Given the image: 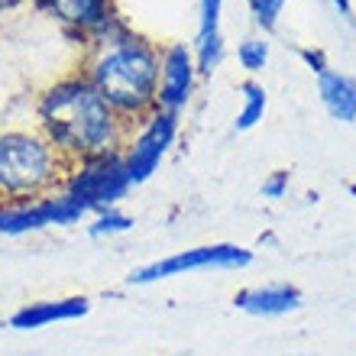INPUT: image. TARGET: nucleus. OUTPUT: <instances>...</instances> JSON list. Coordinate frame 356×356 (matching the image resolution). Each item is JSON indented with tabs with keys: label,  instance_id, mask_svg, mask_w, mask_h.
Returning <instances> with one entry per match:
<instances>
[{
	"label": "nucleus",
	"instance_id": "2eb2a0df",
	"mask_svg": "<svg viewBox=\"0 0 356 356\" xmlns=\"http://www.w3.org/2000/svg\"><path fill=\"white\" fill-rule=\"evenodd\" d=\"M236 58H240V65H243L250 75H259L266 68V62H269V42H266L263 36L243 39L240 49H236Z\"/></svg>",
	"mask_w": 356,
	"mask_h": 356
},
{
	"label": "nucleus",
	"instance_id": "423d86ee",
	"mask_svg": "<svg viewBox=\"0 0 356 356\" xmlns=\"http://www.w3.org/2000/svg\"><path fill=\"white\" fill-rule=\"evenodd\" d=\"M253 263V250L236 243H214V246H195L185 253L165 256L156 263L143 266L130 275L133 285H149L159 279H172V275H185V272H197V269H246Z\"/></svg>",
	"mask_w": 356,
	"mask_h": 356
},
{
	"label": "nucleus",
	"instance_id": "aec40b11",
	"mask_svg": "<svg viewBox=\"0 0 356 356\" xmlns=\"http://www.w3.org/2000/svg\"><path fill=\"white\" fill-rule=\"evenodd\" d=\"M301 58H305V65H308L314 75H321V72H327V68H330L321 49H301Z\"/></svg>",
	"mask_w": 356,
	"mask_h": 356
},
{
	"label": "nucleus",
	"instance_id": "ddd939ff",
	"mask_svg": "<svg viewBox=\"0 0 356 356\" xmlns=\"http://www.w3.org/2000/svg\"><path fill=\"white\" fill-rule=\"evenodd\" d=\"M191 56H195L197 75H214L227 56L224 36L217 33V36H207V39H195V52H191Z\"/></svg>",
	"mask_w": 356,
	"mask_h": 356
},
{
	"label": "nucleus",
	"instance_id": "6e6552de",
	"mask_svg": "<svg viewBox=\"0 0 356 356\" xmlns=\"http://www.w3.org/2000/svg\"><path fill=\"white\" fill-rule=\"evenodd\" d=\"M195 56L185 42H172L162 49V68H159V94H156V111L181 113L191 91H195Z\"/></svg>",
	"mask_w": 356,
	"mask_h": 356
},
{
	"label": "nucleus",
	"instance_id": "a211bd4d",
	"mask_svg": "<svg viewBox=\"0 0 356 356\" xmlns=\"http://www.w3.org/2000/svg\"><path fill=\"white\" fill-rule=\"evenodd\" d=\"M220 10H224V0H201L197 39H207V36H217V33H220Z\"/></svg>",
	"mask_w": 356,
	"mask_h": 356
},
{
	"label": "nucleus",
	"instance_id": "20e7f679",
	"mask_svg": "<svg viewBox=\"0 0 356 356\" xmlns=\"http://www.w3.org/2000/svg\"><path fill=\"white\" fill-rule=\"evenodd\" d=\"M130 175H127V165H123V152H104V156H94V159L75 162L68 165V175L62 181V191H65L75 204H81L88 214H101V211H111L130 195Z\"/></svg>",
	"mask_w": 356,
	"mask_h": 356
},
{
	"label": "nucleus",
	"instance_id": "7ed1b4c3",
	"mask_svg": "<svg viewBox=\"0 0 356 356\" xmlns=\"http://www.w3.org/2000/svg\"><path fill=\"white\" fill-rule=\"evenodd\" d=\"M68 162L39 130L0 133V201H33L56 195Z\"/></svg>",
	"mask_w": 356,
	"mask_h": 356
},
{
	"label": "nucleus",
	"instance_id": "4468645a",
	"mask_svg": "<svg viewBox=\"0 0 356 356\" xmlns=\"http://www.w3.org/2000/svg\"><path fill=\"white\" fill-rule=\"evenodd\" d=\"M240 91H243V111H240L234 127L236 130H253L266 113V91H263V85H256V81H243Z\"/></svg>",
	"mask_w": 356,
	"mask_h": 356
},
{
	"label": "nucleus",
	"instance_id": "39448f33",
	"mask_svg": "<svg viewBox=\"0 0 356 356\" xmlns=\"http://www.w3.org/2000/svg\"><path fill=\"white\" fill-rule=\"evenodd\" d=\"M88 211L75 204L65 191L46 197H33V201H0V234L3 236H23L42 227H72L81 224Z\"/></svg>",
	"mask_w": 356,
	"mask_h": 356
},
{
	"label": "nucleus",
	"instance_id": "f257e3e1",
	"mask_svg": "<svg viewBox=\"0 0 356 356\" xmlns=\"http://www.w3.org/2000/svg\"><path fill=\"white\" fill-rule=\"evenodd\" d=\"M36 123L68 165L104 152H123L127 146V123L81 72L58 78L39 94Z\"/></svg>",
	"mask_w": 356,
	"mask_h": 356
},
{
	"label": "nucleus",
	"instance_id": "9d476101",
	"mask_svg": "<svg viewBox=\"0 0 356 356\" xmlns=\"http://www.w3.org/2000/svg\"><path fill=\"white\" fill-rule=\"evenodd\" d=\"M234 305L246 314H253V318H282V314L301 308V291L289 282H275V285L236 291Z\"/></svg>",
	"mask_w": 356,
	"mask_h": 356
},
{
	"label": "nucleus",
	"instance_id": "f8f14e48",
	"mask_svg": "<svg viewBox=\"0 0 356 356\" xmlns=\"http://www.w3.org/2000/svg\"><path fill=\"white\" fill-rule=\"evenodd\" d=\"M318 94L321 104L327 107V113L340 123H353L356 120V78L343 75V72H321L318 75Z\"/></svg>",
	"mask_w": 356,
	"mask_h": 356
},
{
	"label": "nucleus",
	"instance_id": "9b49d317",
	"mask_svg": "<svg viewBox=\"0 0 356 356\" xmlns=\"http://www.w3.org/2000/svg\"><path fill=\"white\" fill-rule=\"evenodd\" d=\"M88 311H91V301L81 298V295L56 298V301H33V305H23L10 318V327L39 330V327H49V324H58V321H78V318H85Z\"/></svg>",
	"mask_w": 356,
	"mask_h": 356
},
{
	"label": "nucleus",
	"instance_id": "0eeeda50",
	"mask_svg": "<svg viewBox=\"0 0 356 356\" xmlns=\"http://www.w3.org/2000/svg\"><path fill=\"white\" fill-rule=\"evenodd\" d=\"M175 133H178V113L156 111L149 120L143 123V130L133 140H127L123 165H127V175H130L133 185H143L146 178H152V172L159 169L162 156L169 152Z\"/></svg>",
	"mask_w": 356,
	"mask_h": 356
},
{
	"label": "nucleus",
	"instance_id": "6ab92c4d",
	"mask_svg": "<svg viewBox=\"0 0 356 356\" xmlns=\"http://www.w3.org/2000/svg\"><path fill=\"white\" fill-rule=\"evenodd\" d=\"M289 181H291V175L285 169H282V172H272V175L263 181V197H272V201H275V197H285V191H289Z\"/></svg>",
	"mask_w": 356,
	"mask_h": 356
},
{
	"label": "nucleus",
	"instance_id": "412c9836",
	"mask_svg": "<svg viewBox=\"0 0 356 356\" xmlns=\"http://www.w3.org/2000/svg\"><path fill=\"white\" fill-rule=\"evenodd\" d=\"M330 3H334L343 17H353V3H350V0H330Z\"/></svg>",
	"mask_w": 356,
	"mask_h": 356
},
{
	"label": "nucleus",
	"instance_id": "4be33fe9",
	"mask_svg": "<svg viewBox=\"0 0 356 356\" xmlns=\"http://www.w3.org/2000/svg\"><path fill=\"white\" fill-rule=\"evenodd\" d=\"M29 3H33V7H39V10H49L56 0H29Z\"/></svg>",
	"mask_w": 356,
	"mask_h": 356
},
{
	"label": "nucleus",
	"instance_id": "f03ea898",
	"mask_svg": "<svg viewBox=\"0 0 356 356\" xmlns=\"http://www.w3.org/2000/svg\"><path fill=\"white\" fill-rule=\"evenodd\" d=\"M159 68L162 49L143 33H136L123 46L88 52L85 65L78 72L97 88V94L111 104V111L130 127V123H146L156 113Z\"/></svg>",
	"mask_w": 356,
	"mask_h": 356
},
{
	"label": "nucleus",
	"instance_id": "5701e85b",
	"mask_svg": "<svg viewBox=\"0 0 356 356\" xmlns=\"http://www.w3.org/2000/svg\"><path fill=\"white\" fill-rule=\"evenodd\" d=\"M13 3H19V0H0V10H7V7H13Z\"/></svg>",
	"mask_w": 356,
	"mask_h": 356
},
{
	"label": "nucleus",
	"instance_id": "f3484780",
	"mask_svg": "<svg viewBox=\"0 0 356 356\" xmlns=\"http://www.w3.org/2000/svg\"><path fill=\"white\" fill-rule=\"evenodd\" d=\"M250 10H253V19L259 23L263 33H272V29L279 26V17L282 10H285V0H246Z\"/></svg>",
	"mask_w": 356,
	"mask_h": 356
},
{
	"label": "nucleus",
	"instance_id": "1a4fd4ad",
	"mask_svg": "<svg viewBox=\"0 0 356 356\" xmlns=\"http://www.w3.org/2000/svg\"><path fill=\"white\" fill-rule=\"evenodd\" d=\"M46 13L62 23L68 39H75L78 46H85L88 33L94 26H101L104 19L113 13V3L111 0H56Z\"/></svg>",
	"mask_w": 356,
	"mask_h": 356
},
{
	"label": "nucleus",
	"instance_id": "dca6fc26",
	"mask_svg": "<svg viewBox=\"0 0 356 356\" xmlns=\"http://www.w3.org/2000/svg\"><path fill=\"white\" fill-rule=\"evenodd\" d=\"M133 227V217L123 214V211H117V207H111V211H101V214L94 217L91 224H88V234L91 236H113V234H127Z\"/></svg>",
	"mask_w": 356,
	"mask_h": 356
}]
</instances>
